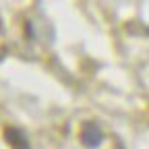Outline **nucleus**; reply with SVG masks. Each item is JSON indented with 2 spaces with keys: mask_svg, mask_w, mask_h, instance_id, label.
<instances>
[{
  "mask_svg": "<svg viewBox=\"0 0 149 149\" xmlns=\"http://www.w3.org/2000/svg\"><path fill=\"white\" fill-rule=\"evenodd\" d=\"M25 33H27V37H33V29H31V23H25Z\"/></svg>",
  "mask_w": 149,
  "mask_h": 149,
  "instance_id": "obj_3",
  "label": "nucleus"
},
{
  "mask_svg": "<svg viewBox=\"0 0 149 149\" xmlns=\"http://www.w3.org/2000/svg\"><path fill=\"white\" fill-rule=\"evenodd\" d=\"M4 139H6V143H8L13 149H31V147H29V141H27V137H25V133H21L19 128L8 126V128L4 130Z\"/></svg>",
  "mask_w": 149,
  "mask_h": 149,
  "instance_id": "obj_2",
  "label": "nucleus"
},
{
  "mask_svg": "<svg viewBox=\"0 0 149 149\" xmlns=\"http://www.w3.org/2000/svg\"><path fill=\"white\" fill-rule=\"evenodd\" d=\"M79 139H81V143H83L85 147L95 149V147H100V145H102L104 135H102V128H100L95 122H85V124H83V128H81Z\"/></svg>",
  "mask_w": 149,
  "mask_h": 149,
  "instance_id": "obj_1",
  "label": "nucleus"
}]
</instances>
